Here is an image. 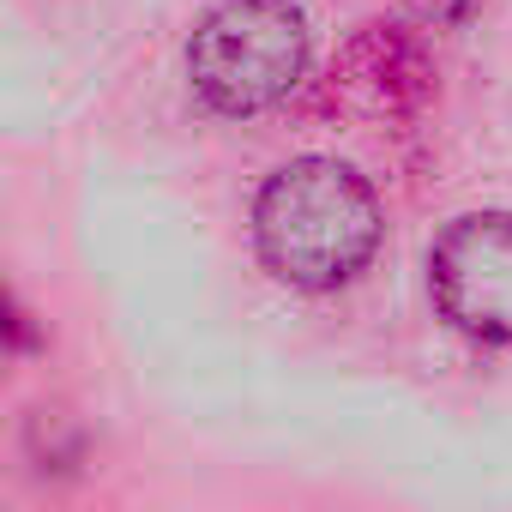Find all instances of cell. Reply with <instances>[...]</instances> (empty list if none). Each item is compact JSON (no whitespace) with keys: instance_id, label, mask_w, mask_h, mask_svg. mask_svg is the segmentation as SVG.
<instances>
[{"instance_id":"2","label":"cell","mask_w":512,"mask_h":512,"mask_svg":"<svg viewBox=\"0 0 512 512\" xmlns=\"http://www.w3.org/2000/svg\"><path fill=\"white\" fill-rule=\"evenodd\" d=\"M308 49L314 37L296 0H223L187 43V73L217 115H260L302 85Z\"/></svg>"},{"instance_id":"1","label":"cell","mask_w":512,"mask_h":512,"mask_svg":"<svg viewBox=\"0 0 512 512\" xmlns=\"http://www.w3.org/2000/svg\"><path fill=\"white\" fill-rule=\"evenodd\" d=\"M253 241L290 290H338L380 247V199L338 157L284 163L253 199Z\"/></svg>"},{"instance_id":"3","label":"cell","mask_w":512,"mask_h":512,"mask_svg":"<svg viewBox=\"0 0 512 512\" xmlns=\"http://www.w3.org/2000/svg\"><path fill=\"white\" fill-rule=\"evenodd\" d=\"M428 290L452 332L512 344V211H470L446 223L428 253Z\"/></svg>"},{"instance_id":"4","label":"cell","mask_w":512,"mask_h":512,"mask_svg":"<svg viewBox=\"0 0 512 512\" xmlns=\"http://www.w3.org/2000/svg\"><path fill=\"white\" fill-rule=\"evenodd\" d=\"M404 7H410V19L428 25V31H458V25L476 19L482 0H404Z\"/></svg>"}]
</instances>
